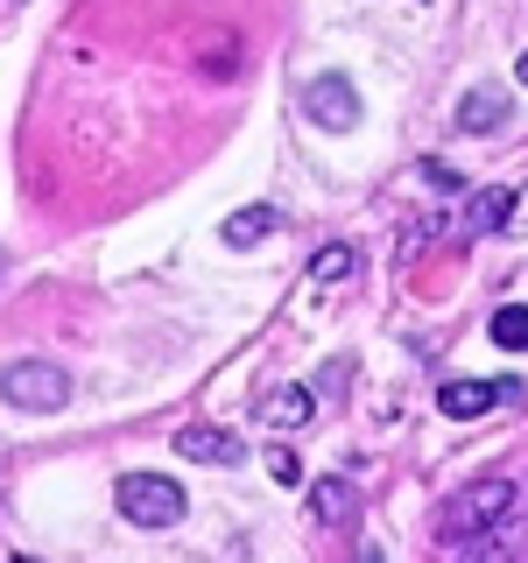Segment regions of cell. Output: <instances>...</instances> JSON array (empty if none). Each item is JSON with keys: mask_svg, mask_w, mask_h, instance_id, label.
Instances as JSON below:
<instances>
[{"mask_svg": "<svg viewBox=\"0 0 528 563\" xmlns=\"http://www.w3.org/2000/svg\"><path fill=\"white\" fill-rule=\"evenodd\" d=\"M507 515H515V486H507V479H480V486H465L444 515H437V542H444V550H480Z\"/></svg>", "mask_w": 528, "mask_h": 563, "instance_id": "cell-1", "label": "cell"}, {"mask_svg": "<svg viewBox=\"0 0 528 563\" xmlns=\"http://www.w3.org/2000/svg\"><path fill=\"white\" fill-rule=\"evenodd\" d=\"M113 500H120V515H128L134 528H176V521H184V507H190L184 486L163 479V472H128Z\"/></svg>", "mask_w": 528, "mask_h": 563, "instance_id": "cell-2", "label": "cell"}, {"mask_svg": "<svg viewBox=\"0 0 528 563\" xmlns=\"http://www.w3.org/2000/svg\"><path fill=\"white\" fill-rule=\"evenodd\" d=\"M0 395H8L14 409H29V416H50V409L70 401V374L57 360H14L8 374H0Z\"/></svg>", "mask_w": 528, "mask_h": 563, "instance_id": "cell-3", "label": "cell"}, {"mask_svg": "<svg viewBox=\"0 0 528 563\" xmlns=\"http://www.w3.org/2000/svg\"><path fill=\"white\" fill-rule=\"evenodd\" d=\"M304 113L324 134H345L352 120H360V92H352V78H310L304 85Z\"/></svg>", "mask_w": 528, "mask_h": 563, "instance_id": "cell-4", "label": "cell"}, {"mask_svg": "<svg viewBox=\"0 0 528 563\" xmlns=\"http://www.w3.org/2000/svg\"><path fill=\"white\" fill-rule=\"evenodd\" d=\"M507 395H521V387L515 380H451V387H437V409L451 422H472V416H493Z\"/></svg>", "mask_w": 528, "mask_h": 563, "instance_id": "cell-5", "label": "cell"}, {"mask_svg": "<svg viewBox=\"0 0 528 563\" xmlns=\"http://www.w3.org/2000/svg\"><path fill=\"white\" fill-rule=\"evenodd\" d=\"M176 451H184L190 465H240V437L219 430V422H190V430L176 437Z\"/></svg>", "mask_w": 528, "mask_h": 563, "instance_id": "cell-6", "label": "cell"}, {"mask_svg": "<svg viewBox=\"0 0 528 563\" xmlns=\"http://www.w3.org/2000/svg\"><path fill=\"white\" fill-rule=\"evenodd\" d=\"M507 219H515V190H507V184L472 190V205H465V225H472V233H507Z\"/></svg>", "mask_w": 528, "mask_h": 563, "instance_id": "cell-7", "label": "cell"}, {"mask_svg": "<svg viewBox=\"0 0 528 563\" xmlns=\"http://www.w3.org/2000/svg\"><path fill=\"white\" fill-rule=\"evenodd\" d=\"M501 120H507V99L493 92V85H486V92H465V106H458V128H465V134H493Z\"/></svg>", "mask_w": 528, "mask_h": 563, "instance_id": "cell-8", "label": "cell"}, {"mask_svg": "<svg viewBox=\"0 0 528 563\" xmlns=\"http://www.w3.org/2000/svg\"><path fill=\"white\" fill-rule=\"evenodd\" d=\"M261 422H268V430H296V422H310V395H304V387H275V395L261 401Z\"/></svg>", "mask_w": 528, "mask_h": 563, "instance_id": "cell-9", "label": "cell"}, {"mask_svg": "<svg viewBox=\"0 0 528 563\" xmlns=\"http://www.w3.org/2000/svg\"><path fill=\"white\" fill-rule=\"evenodd\" d=\"M268 233H275V211L268 205H246V211L226 219V246H254V240H268Z\"/></svg>", "mask_w": 528, "mask_h": 563, "instance_id": "cell-10", "label": "cell"}, {"mask_svg": "<svg viewBox=\"0 0 528 563\" xmlns=\"http://www.w3.org/2000/svg\"><path fill=\"white\" fill-rule=\"evenodd\" d=\"M310 507H317V521H324V528H339L352 515V486L345 479H317L310 486Z\"/></svg>", "mask_w": 528, "mask_h": 563, "instance_id": "cell-11", "label": "cell"}, {"mask_svg": "<svg viewBox=\"0 0 528 563\" xmlns=\"http://www.w3.org/2000/svg\"><path fill=\"white\" fill-rule=\"evenodd\" d=\"M486 331H493V345H507V352H528V303H501Z\"/></svg>", "mask_w": 528, "mask_h": 563, "instance_id": "cell-12", "label": "cell"}, {"mask_svg": "<svg viewBox=\"0 0 528 563\" xmlns=\"http://www.w3.org/2000/svg\"><path fill=\"white\" fill-rule=\"evenodd\" d=\"M345 275H352V246H324L310 261V282H345Z\"/></svg>", "mask_w": 528, "mask_h": 563, "instance_id": "cell-13", "label": "cell"}, {"mask_svg": "<svg viewBox=\"0 0 528 563\" xmlns=\"http://www.w3.org/2000/svg\"><path fill=\"white\" fill-rule=\"evenodd\" d=\"M268 472H275V479H282V486H296V479H304V465H296V457H289V451H275V457H268Z\"/></svg>", "mask_w": 528, "mask_h": 563, "instance_id": "cell-14", "label": "cell"}, {"mask_svg": "<svg viewBox=\"0 0 528 563\" xmlns=\"http://www.w3.org/2000/svg\"><path fill=\"white\" fill-rule=\"evenodd\" d=\"M515 78H521V85H528V49H521V57H515Z\"/></svg>", "mask_w": 528, "mask_h": 563, "instance_id": "cell-15", "label": "cell"}]
</instances>
